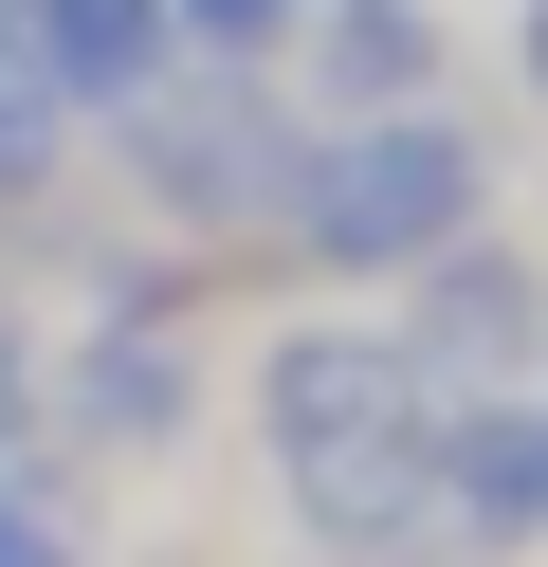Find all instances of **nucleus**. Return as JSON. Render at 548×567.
Wrapping results in <instances>:
<instances>
[{
    "instance_id": "obj_7",
    "label": "nucleus",
    "mask_w": 548,
    "mask_h": 567,
    "mask_svg": "<svg viewBox=\"0 0 548 567\" xmlns=\"http://www.w3.org/2000/svg\"><path fill=\"white\" fill-rule=\"evenodd\" d=\"M73 403H92V440H183V367H165V348H128V330L92 348V384H73Z\"/></svg>"
},
{
    "instance_id": "obj_2",
    "label": "nucleus",
    "mask_w": 548,
    "mask_h": 567,
    "mask_svg": "<svg viewBox=\"0 0 548 567\" xmlns=\"http://www.w3.org/2000/svg\"><path fill=\"white\" fill-rule=\"evenodd\" d=\"M256 421H275V457L311 476V457H365L421 421V367H402L384 330H275V367H256Z\"/></svg>"
},
{
    "instance_id": "obj_6",
    "label": "nucleus",
    "mask_w": 548,
    "mask_h": 567,
    "mask_svg": "<svg viewBox=\"0 0 548 567\" xmlns=\"http://www.w3.org/2000/svg\"><path fill=\"white\" fill-rule=\"evenodd\" d=\"M37 74L55 92H146L165 74V0H37Z\"/></svg>"
},
{
    "instance_id": "obj_13",
    "label": "nucleus",
    "mask_w": 548,
    "mask_h": 567,
    "mask_svg": "<svg viewBox=\"0 0 548 567\" xmlns=\"http://www.w3.org/2000/svg\"><path fill=\"white\" fill-rule=\"evenodd\" d=\"M530 92H548V0H530Z\"/></svg>"
},
{
    "instance_id": "obj_11",
    "label": "nucleus",
    "mask_w": 548,
    "mask_h": 567,
    "mask_svg": "<svg viewBox=\"0 0 548 567\" xmlns=\"http://www.w3.org/2000/svg\"><path fill=\"white\" fill-rule=\"evenodd\" d=\"M0 567H73V549H55V530H37V513H19V494H0Z\"/></svg>"
},
{
    "instance_id": "obj_9",
    "label": "nucleus",
    "mask_w": 548,
    "mask_h": 567,
    "mask_svg": "<svg viewBox=\"0 0 548 567\" xmlns=\"http://www.w3.org/2000/svg\"><path fill=\"white\" fill-rule=\"evenodd\" d=\"M37 147H55V74H37V55H0V184H19Z\"/></svg>"
},
{
    "instance_id": "obj_1",
    "label": "nucleus",
    "mask_w": 548,
    "mask_h": 567,
    "mask_svg": "<svg viewBox=\"0 0 548 567\" xmlns=\"http://www.w3.org/2000/svg\"><path fill=\"white\" fill-rule=\"evenodd\" d=\"M292 238H311L329 275H421L475 238V147L438 111H384L365 147H329L311 184H292Z\"/></svg>"
},
{
    "instance_id": "obj_10",
    "label": "nucleus",
    "mask_w": 548,
    "mask_h": 567,
    "mask_svg": "<svg viewBox=\"0 0 548 567\" xmlns=\"http://www.w3.org/2000/svg\"><path fill=\"white\" fill-rule=\"evenodd\" d=\"M165 19H201V38H275L292 0H165Z\"/></svg>"
},
{
    "instance_id": "obj_4",
    "label": "nucleus",
    "mask_w": 548,
    "mask_h": 567,
    "mask_svg": "<svg viewBox=\"0 0 548 567\" xmlns=\"http://www.w3.org/2000/svg\"><path fill=\"white\" fill-rule=\"evenodd\" d=\"M438 494H457L494 549H548V403H494V421H457V440H438Z\"/></svg>"
},
{
    "instance_id": "obj_5",
    "label": "nucleus",
    "mask_w": 548,
    "mask_h": 567,
    "mask_svg": "<svg viewBox=\"0 0 548 567\" xmlns=\"http://www.w3.org/2000/svg\"><path fill=\"white\" fill-rule=\"evenodd\" d=\"M511 330H530V275L511 257H438V293H421V330H402V367H511Z\"/></svg>"
},
{
    "instance_id": "obj_3",
    "label": "nucleus",
    "mask_w": 548,
    "mask_h": 567,
    "mask_svg": "<svg viewBox=\"0 0 548 567\" xmlns=\"http://www.w3.org/2000/svg\"><path fill=\"white\" fill-rule=\"evenodd\" d=\"M256 128H275V92H256V74H201V92L146 74V92H128V147H146V184H165L183 220H238V202H256V184H238Z\"/></svg>"
},
{
    "instance_id": "obj_8",
    "label": "nucleus",
    "mask_w": 548,
    "mask_h": 567,
    "mask_svg": "<svg viewBox=\"0 0 548 567\" xmlns=\"http://www.w3.org/2000/svg\"><path fill=\"white\" fill-rule=\"evenodd\" d=\"M329 74H348V92H421V38H402V19H384V0H365V19H348V38H329Z\"/></svg>"
},
{
    "instance_id": "obj_12",
    "label": "nucleus",
    "mask_w": 548,
    "mask_h": 567,
    "mask_svg": "<svg viewBox=\"0 0 548 567\" xmlns=\"http://www.w3.org/2000/svg\"><path fill=\"white\" fill-rule=\"evenodd\" d=\"M19 403H37V367H19V330H0V440H19Z\"/></svg>"
}]
</instances>
